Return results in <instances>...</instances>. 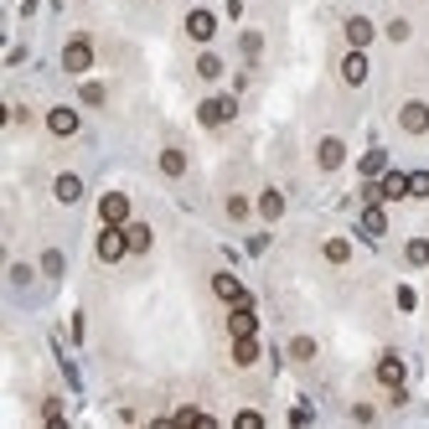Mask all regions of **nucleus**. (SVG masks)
<instances>
[{"instance_id": "f257e3e1", "label": "nucleus", "mask_w": 429, "mask_h": 429, "mask_svg": "<svg viewBox=\"0 0 429 429\" xmlns=\"http://www.w3.org/2000/svg\"><path fill=\"white\" fill-rule=\"evenodd\" d=\"M124 253H130V238H124V228L119 223H109L99 233V259L104 264H114V259H124Z\"/></svg>"}, {"instance_id": "f03ea898", "label": "nucleus", "mask_w": 429, "mask_h": 429, "mask_svg": "<svg viewBox=\"0 0 429 429\" xmlns=\"http://www.w3.org/2000/svg\"><path fill=\"white\" fill-rule=\"evenodd\" d=\"M62 68H68V73H89L94 68V41L89 36H73L68 52H62Z\"/></svg>"}, {"instance_id": "7ed1b4c3", "label": "nucleus", "mask_w": 429, "mask_h": 429, "mask_svg": "<svg viewBox=\"0 0 429 429\" xmlns=\"http://www.w3.org/2000/svg\"><path fill=\"white\" fill-rule=\"evenodd\" d=\"M99 218H104V223H119V228H124V223H130V197H124V191H109V197L99 202Z\"/></svg>"}, {"instance_id": "20e7f679", "label": "nucleus", "mask_w": 429, "mask_h": 429, "mask_svg": "<svg viewBox=\"0 0 429 429\" xmlns=\"http://www.w3.org/2000/svg\"><path fill=\"white\" fill-rule=\"evenodd\" d=\"M228 331L233 336H259V316H253V306L243 300V306H233V316H228Z\"/></svg>"}, {"instance_id": "39448f33", "label": "nucleus", "mask_w": 429, "mask_h": 429, "mask_svg": "<svg viewBox=\"0 0 429 429\" xmlns=\"http://www.w3.org/2000/svg\"><path fill=\"white\" fill-rule=\"evenodd\" d=\"M212 31H218V16L212 11H191L186 16V36L191 41H212Z\"/></svg>"}, {"instance_id": "423d86ee", "label": "nucleus", "mask_w": 429, "mask_h": 429, "mask_svg": "<svg viewBox=\"0 0 429 429\" xmlns=\"http://www.w3.org/2000/svg\"><path fill=\"white\" fill-rule=\"evenodd\" d=\"M398 124H403L409 135H424V130H429V104H403V109H398Z\"/></svg>"}, {"instance_id": "0eeeda50", "label": "nucleus", "mask_w": 429, "mask_h": 429, "mask_svg": "<svg viewBox=\"0 0 429 429\" xmlns=\"http://www.w3.org/2000/svg\"><path fill=\"white\" fill-rule=\"evenodd\" d=\"M197 114H202V124H228L233 114H238V104H233V99H207Z\"/></svg>"}, {"instance_id": "6e6552de", "label": "nucleus", "mask_w": 429, "mask_h": 429, "mask_svg": "<svg viewBox=\"0 0 429 429\" xmlns=\"http://www.w3.org/2000/svg\"><path fill=\"white\" fill-rule=\"evenodd\" d=\"M316 161H321V171H336L341 161H347V145H341V140H321Z\"/></svg>"}, {"instance_id": "1a4fd4ad", "label": "nucleus", "mask_w": 429, "mask_h": 429, "mask_svg": "<svg viewBox=\"0 0 429 429\" xmlns=\"http://www.w3.org/2000/svg\"><path fill=\"white\" fill-rule=\"evenodd\" d=\"M212 290H218L223 300H233V306H243V300H248V290L233 280V274H212Z\"/></svg>"}, {"instance_id": "9d476101", "label": "nucleus", "mask_w": 429, "mask_h": 429, "mask_svg": "<svg viewBox=\"0 0 429 429\" xmlns=\"http://www.w3.org/2000/svg\"><path fill=\"white\" fill-rule=\"evenodd\" d=\"M47 130H52V135H62V140L78 135V114H73V109H52V114H47Z\"/></svg>"}, {"instance_id": "9b49d317", "label": "nucleus", "mask_w": 429, "mask_h": 429, "mask_svg": "<svg viewBox=\"0 0 429 429\" xmlns=\"http://www.w3.org/2000/svg\"><path fill=\"white\" fill-rule=\"evenodd\" d=\"M233 362H238V368L259 362V336H233Z\"/></svg>"}, {"instance_id": "f8f14e48", "label": "nucleus", "mask_w": 429, "mask_h": 429, "mask_svg": "<svg viewBox=\"0 0 429 429\" xmlns=\"http://www.w3.org/2000/svg\"><path fill=\"white\" fill-rule=\"evenodd\" d=\"M341 78H347V83H362V78H368V57H362V47L347 52V62H341Z\"/></svg>"}, {"instance_id": "ddd939ff", "label": "nucleus", "mask_w": 429, "mask_h": 429, "mask_svg": "<svg viewBox=\"0 0 429 429\" xmlns=\"http://www.w3.org/2000/svg\"><path fill=\"white\" fill-rule=\"evenodd\" d=\"M378 383H383V388H398V383H403V362L398 357H383L378 362Z\"/></svg>"}, {"instance_id": "4468645a", "label": "nucleus", "mask_w": 429, "mask_h": 429, "mask_svg": "<svg viewBox=\"0 0 429 429\" xmlns=\"http://www.w3.org/2000/svg\"><path fill=\"white\" fill-rule=\"evenodd\" d=\"M362 233H368V238H383V233H388V218H383V207H368V212H362Z\"/></svg>"}, {"instance_id": "2eb2a0df", "label": "nucleus", "mask_w": 429, "mask_h": 429, "mask_svg": "<svg viewBox=\"0 0 429 429\" xmlns=\"http://www.w3.org/2000/svg\"><path fill=\"white\" fill-rule=\"evenodd\" d=\"M347 41H352V47H368V41H373V21L352 16V21H347Z\"/></svg>"}, {"instance_id": "dca6fc26", "label": "nucleus", "mask_w": 429, "mask_h": 429, "mask_svg": "<svg viewBox=\"0 0 429 429\" xmlns=\"http://www.w3.org/2000/svg\"><path fill=\"white\" fill-rule=\"evenodd\" d=\"M52 191H57V202H78V197H83V181L68 171V176H57V186H52Z\"/></svg>"}, {"instance_id": "f3484780", "label": "nucleus", "mask_w": 429, "mask_h": 429, "mask_svg": "<svg viewBox=\"0 0 429 429\" xmlns=\"http://www.w3.org/2000/svg\"><path fill=\"white\" fill-rule=\"evenodd\" d=\"M378 191H383V197H409V176H398V171H388V176L378 181Z\"/></svg>"}, {"instance_id": "a211bd4d", "label": "nucleus", "mask_w": 429, "mask_h": 429, "mask_svg": "<svg viewBox=\"0 0 429 429\" xmlns=\"http://www.w3.org/2000/svg\"><path fill=\"white\" fill-rule=\"evenodd\" d=\"M124 238H130V253H145L150 248V228L145 223H124Z\"/></svg>"}, {"instance_id": "6ab92c4d", "label": "nucleus", "mask_w": 429, "mask_h": 429, "mask_svg": "<svg viewBox=\"0 0 429 429\" xmlns=\"http://www.w3.org/2000/svg\"><path fill=\"white\" fill-rule=\"evenodd\" d=\"M403 259H409L414 269H424V264H429V238H409V248H403Z\"/></svg>"}, {"instance_id": "aec40b11", "label": "nucleus", "mask_w": 429, "mask_h": 429, "mask_svg": "<svg viewBox=\"0 0 429 429\" xmlns=\"http://www.w3.org/2000/svg\"><path fill=\"white\" fill-rule=\"evenodd\" d=\"M161 171H166V176H181V171H186V156H181V150H161Z\"/></svg>"}, {"instance_id": "412c9836", "label": "nucleus", "mask_w": 429, "mask_h": 429, "mask_svg": "<svg viewBox=\"0 0 429 429\" xmlns=\"http://www.w3.org/2000/svg\"><path fill=\"white\" fill-rule=\"evenodd\" d=\"M326 259H331V264H347V259H352V243H347V238H326Z\"/></svg>"}, {"instance_id": "4be33fe9", "label": "nucleus", "mask_w": 429, "mask_h": 429, "mask_svg": "<svg viewBox=\"0 0 429 429\" xmlns=\"http://www.w3.org/2000/svg\"><path fill=\"white\" fill-rule=\"evenodd\" d=\"M383 166H388V156H383V150H368V156H362V176H383Z\"/></svg>"}, {"instance_id": "5701e85b", "label": "nucleus", "mask_w": 429, "mask_h": 429, "mask_svg": "<svg viewBox=\"0 0 429 429\" xmlns=\"http://www.w3.org/2000/svg\"><path fill=\"white\" fill-rule=\"evenodd\" d=\"M259 212H264V218H280V212H285V197H280V191H264V197H259Z\"/></svg>"}, {"instance_id": "b1692460", "label": "nucleus", "mask_w": 429, "mask_h": 429, "mask_svg": "<svg viewBox=\"0 0 429 429\" xmlns=\"http://www.w3.org/2000/svg\"><path fill=\"white\" fill-rule=\"evenodd\" d=\"M290 357H295V362H311V357H316V341H311V336H295V341H290Z\"/></svg>"}, {"instance_id": "393cba45", "label": "nucleus", "mask_w": 429, "mask_h": 429, "mask_svg": "<svg viewBox=\"0 0 429 429\" xmlns=\"http://www.w3.org/2000/svg\"><path fill=\"white\" fill-rule=\"evenodd\" d=\"M197 73H202V78H223V62L212 57V52H202V57H197Z\"/></svg>"}, {"instance_id": "a878e982", "label": "nucleus", "mask_w": 429, "mask_h": 429, "mask_svg": "<svg viewBox=\"0 0 429 429\" xmlns=\"http://www.w3.org/2000/svg\"><path fill=\"white\" fill-rule=\"evenodd\" d=\"M238 47H243V57H259V47H264V36H259V31H243V41H238Z\"/></svg>"}, {"instance_id": "bb28decb", "label": "nucleus", "mask_w": 429, "mask_h": 429, "mask_svg": "<svg viewBox=\"0 0 429 429\" xmlns=\"http://www.w3.org/2000/svg\"><path fill=\"white\" fill-rule=\"evenodd\" d=\"M409 197H429V171H419V176H409Z\"/></svg>"}, {"instance_id": "cd10ccee", "label": "nucleus", "mask_w": 429, "mask_h": 429, "mask_svg": "<svg viewBox=\"0 0 429 429\" xmlns=\"http://www.w3.org/2000/svg\"><path fill=\"white\" fill-rule=\"evenodd\" d=\"M228 218L243 223V218H248V202H243V197H228Z\"/></svg>"}, {"instance_id": "c85d7f7f", "label": "nucleus", "mask_w": 429, "mask_h": 429, "mask_svg": "<svg viewBox=\"0 0 429 429\" xmlns=\"http://www.w3.org/2000/svg\"><path fill=\"white\" fill-rule=\"evenodd\" d=\"M83 104H104V89H99V83H83Z\"/></svg>"}, {"instance_id": "c756f323", "label": "nucleus", "mask_w": 429, "mask_h": 429, "mask_svg": "<svg viewBox=\"0 0 429 429\" xmlns=\"http://www.w3.org/2000/svg\"><path fill=\"white\" fill-rule=\"evenodd\" d=\"M41 269H47V274H62V253H41Z\"/></svg>"}, {"instance_id": "7c9ffc66", "label": "nucleus", "mask_w": 429, "mask_h": 429, "mask_svg": "<svg viewBox=\"0 0 429 429\" xmlns=\"http://www.w3.org/2000/svg\"><path fill=\"white\" fill-rule=\"evenodd\" d=\"M259 424H264V419L253 414V409H243V414H238V429H259Z\"/></svg>"}]
</instances>
